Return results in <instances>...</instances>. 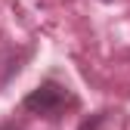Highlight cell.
I'll use <instances>...</instances> for the list:
<instances>
[{"instance_id": "1", "label": "cell", "mask_w": 130, "mask_h": 130, "mask_svg": "<svg viewBox=\"0 0 130 130\" xmlns=\"http://www.w3.org/2000/svg\"><path fill=\"white\" fill-rule=\"evenodd\" d=\"M22 105H25V111H31V115L59 118V115H65L68 108H74L77 99H74V93H71L68 87L56 84V80H43L40 87H34V90L22 99Z\"/></svg>"}, {"instance_id": "2", "label": "cell", "mask_w": 130, "mask_h": 130, "mask_svg": "<svg viewBox=\"0 0 130 130\" xmlns=\"http://www.w3.org/2000/svg\"><path fill=\"white\" fill-rule=\"evenodd\" d=\"M99 124H102V115H96V118H93V124H90V121H84V124H80V130H96Z\"/></svg>"}, {"instance_id": "4", "label": "cell", "mask_w": 130, "mask_h": 130, "mask_svg": "<svg viewBox=\"0 0 130 130\" xmlns=\"http://www.w3.org/2000/svg\"><path fill=\"white\" fill-rule=\"evenodd\" d=\"M105 3H111V0H105Z\"/></svg>"}, {"instance_id": "3", "label": "cell", "mask_w": 130, "mask_h": 130, "mask_svg": "<svg viewBox=\"0 0 130 130\" xmlns=\"http://www.w3.org/2000/svg\"><path fill=\"white\" fill-rule=\"evenodd\" d=\"M3 130H15V127H3Z\"/></svg>"}]
</instances>
